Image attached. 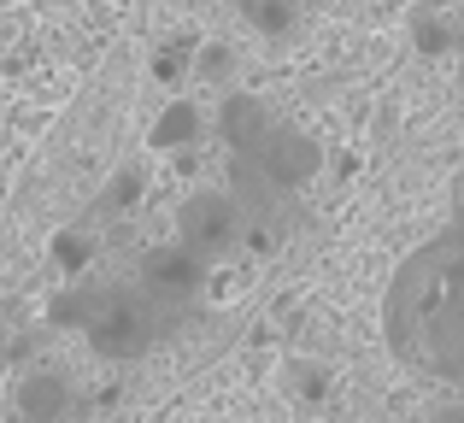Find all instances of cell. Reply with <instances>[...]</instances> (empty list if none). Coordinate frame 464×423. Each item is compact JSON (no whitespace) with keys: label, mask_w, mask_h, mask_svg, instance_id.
Masks as SVG:
<instances>
[{"label":"cell","mask_w":464,"mask_h":423,"mask_svg":"<svg viewBox=\"0 0 464 423\" xmlns=\"http://www.w3.org/2000/svg\"><path fill=\"white\" fill-rule=\"evenodd\" d=\"M106 24L112 0H53L42 12H24L18 24H0V200L47 118L101 53Z\"/></svg>","instance_id":"cell-1"},{"label":"cell","mask_w":464,"mask_h":423,"mask_svg":"<svg viewBox=\"0 0 464 423\" xmlns=\"http://www.w3.org/2000/svg\"><path fill=\"white\" fill-rule=\"evenodd\" d=\"M400 353L430 377H464V236L435 241L400 271L388 294Z\"/></svg>","instance_id":"cell-2"},{"label":"cell","mask_w":464,"mask_h":423,"mask_svg":"<svg viewBox=\"0 0 464 423\" xmlns=\"http://www.w3.org/2000/svg\"><path fill=\"white\" fill-rule=\"evenodd\" d=\"M459 236H464V195H459Z\"/></svg>","instance_id":"cell-3"}]
</instances>
